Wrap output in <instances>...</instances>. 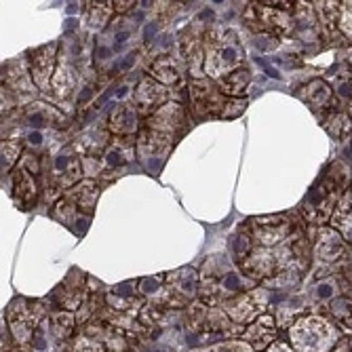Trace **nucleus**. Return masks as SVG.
<instances>
[{
    "instance_id": "obj_10",
    "label": "nucleus",
    "mask_w": 352,
    "mask_h": 352,
    "mask_svg": "<svg viewBox=\"0 0 352 352\" xmlns=\"http://www.w3.org/2000/svg\"><path fill=\"white\" fill-rule=\"evenodd\" d=\"M209 25L201 19H195L190 25H186L179 34L177 49L182 57L186 59V66L190 70L192 80L207 78L205 76V36Z\"/></svg>"
},
{
    "instance_id": "obj_35",
    "label": "nucleus",
    "mask_w": 352,
    "mask_h": 352,
    "mask_svg": "<svg viewBox=\"0 0 352 352\" xmlns=\"http://www.w3.org/2000/svg\"><path fill=\"white\" fill-rule=\"evenodd\" d=\"M51 323H53L51 329H53L55 340H68L72 329L76 327V316L70 310H57L51 316Z\"/></svg>"
},
{
    "instance_id": "obj_54",
    "label": "nucleus",
    "mask_w": 352,
    "mask_h": 352,
    "mask_svg": "<svg viewBox=\"0 0 352 352\" xmlns=\"http://www.w3.org/2000/svg\"><path fill=\"white\" fill-rule=\"evenodd\" d=\"M350 61H352V55H350Z\"/></svg>"
},
{
    "instance_id": "obj_5",
    "label": "nucleus",
    "mask_w": 352,
    "mask_h": 352,
    "mask_svg": "<svg viewBox=\"0 0 352 352\" xmlns=\"http://www.w3.org/2000/svg\"><path fill=\"white\" fill-rule=\"evenodd\" d=\"M289 342L296 352H331L342 342V333L329 318L304 314L289 327Z\"/></svg>"
},
{
    "instance_id": "obj_36",
    "label": "nucleus",
    "mask_w": 352,
    "mask_h": 352,
    "mask_svg": "<svg viewBox=\"0 0 352 352\" xmlns=\"http://www.w3.org/2000/svg\"><path fill=\"white\" fill-rule=\"evenodd\" d=\"M23 142L19 138H9L3 140V173H13L17 167L19 156L23 154Z\"/></svg>"
},
{
    "instance_id": "obj_43",
    "label": "nucleus",
    "mask_w": 352,
    "mask_h": 352,
    "mask_svg": "<svg viewBox=\"0 0 352 352\" xmlns=\"http://www.w3.org/2000/svg\"><path fill=\"white\" fill-rule=\"evenodd\" d=\"M70 352H106V344L102 340H95L82 333L70 344Z\"/></svg>"
},
{
    "instance_id": "obj_34",
    "label": "nucleus",
    "mask_w": 352,
    "mask_h": 352,
    "mask_svg": "<svg viewBox=\"0 0 352 352\" xmlns=\"http://www.w3.org/2000/svg\"><path fill=\"white\" fill-rule=\"evenodd\" d=\"M302 310H304V300L302 298H292V300H287V302H280L276 312H274L276 325L289 329L296 323V314L302 312Z\"/></svg>"
},
{
    "instance_id": "obj_39",
    "label": "nucleus",
    "mask_w": 352,
    "mask_h": 352,
    "mask_svg": "<svg viewBox=\"0 0 352 352\" xmlns=\"http://www.w3.org/2000/svg\"><path fill=\"white\" fill-rule=\"evenodd\" d=\"M338 298V280L327 276V278H321L310 292V300L316 302V304H325V302H333Z\"/></svg>"
},
{
    "instance_id": "obj_8",
    "label": "nucleus",
    "mask_w": 352,
    "mask_h": 352,
    "mask_svg": "<svg viewBox=\"0 0 352 352\" xmlns=\"http://www.w3.org/2000/svg\"><path fill=\"white\" fill-rule=\"evenodd\" d=\"M45 304L28 298H15L7 306V325L11 331V338L21 346L28 348L30 342L34 340L36 329L45 323Z\"/></svg>"
},
{
    "instance_id": "obj_32",
    "label": "nucleus",
    "mask_w": 352,
    "mask_h": 352,
    "mask_svg": "<svg viewBox=\"0 0 352 352\" xmlns=\"http://www.w3.org/2000/svg\"><path fill=\"white\" fill-rule=\"evenodd\" d=\"M219 91L226 95V98H241V95L249 89V82H251V72L243 66L230 74H226L223 78L215 80Z\"/></svg>"
},
{
    "instance_id": "obj_3",
    "label": "nucleus",
    "mask_w": 352,
    "mask_h": 352,
    "mask_svg": "<svg viewBox=\"0 0 352 352\" xmlns=\"http://www.w3.org/2000/svg\"><path fill=\"white\" fill-rule=\"evenodd\" d=\"M188 327L190 344L211 346L226 340H241L243 325L234 323L223 308L207 306L205 302H195L188 306Z\"/></svg>"
},
{
    "instance_id": "obj_2",
    "label": "nucleus",
    "mask_w": 352,
    "mask_h": 352,
    "mask_svg": "<svg viewBox=\"0 0 352 352\" xmlns=\"http://www.w3.org/2000/svg\"><path fill=\"white\" fill-rule=\"evenodd\" d=\"M346 184H348V169L342 165V161L331 163L327 171L312 184V188L302 201V213L306 221L314 223L318 228L325 226V221L331 219L340 199L344 197L342 188Z\"/></svg>"
},
{
    "instance_id": "obj_23",
    "label": "nucleus",
    "mask_w": 352,
    "mask_h": 352,
    "mask_svg": "<svg viewBox=\"0 0 352 352\" xmlns=\"http://www.w3.org/2000/svg\"><path fill=\"white\" fill-rule=\"evenodd\" d=\"M276 331H278L276 318L266 312L260 318H255V321L243 331L241 340L247 342L255 352H260V350H266L270 344L276 342Z\"/></svg>"
},
{
    "instance_id": "obj_21",
    "label": "nucleus",
    "mask_w": 352,
    "mask_h": 352,
    "mask_svg": "<svg viewBox=\"0 0 352 352\" xmlns=\"http://www.w3.org/2000/svg\"><path fill=\"white\" fill-rule=\"evenodd\" d=\"M138 156V138H116L112 135L106 152L102 154L104 173H116L122 167L131 165Z\"/></svg>"
},
{
    "instance_id": "obj_37",
    "label": "nucleus",
    "mask_w": 352,
    "mask_h": 352,
    "mask_svg": "<svg viewBox=\"0 0 352 352\" xmlns=\"http://www.w3.org/2000/svg\"><path fill=\"white\" fill-rule=\"evenodd\" d=\"M253 249H255V243H253L251 234H249L245 228H241L236 234L230 236V255H232V260H234L236 264L243 262Z\"/></svg>"
},
{
    "instance_id": "obj_42",
    "label": "nucleus",
    "mask_w": 352,
    "mask_h": 352,
    "mask_svg": "<svg viewBox=\"0 0 352 352\" xmlns=\"http://www.w3.org/2000/svg\"><path fill=\"white\" fill-rule=\"evenodd\" d=\"M192 352H255V350L243 340H226V342H217L205 348H197Z\"/></svg>"
},
{
    "instance_id": "obj_25",
    "label": "nucleus",
    "mask_w": 352,
    "mask_h": 352,
    "mask_svg": "<svg viewBox=\"0 0 352 352\" xmlns=\"http://www.w3.org/2000/svg\"><path fill=\"white\" fill-rule=\"evenodd\" d=\"M140 118H142V114L138 112V108L133 104L122 102L112 110V114L108 118V129L116 138H133L142 126Z\"/></svg>"
},
{
    "instance_id": "obj_45",
    "label": "nucleus",
    "mask_w": 352,
    "mask_h": 352,
    "mask_svg": "<svg viewBox=\"0 0 352 352\" xmlns=\"http://www.w3.org/2000/svg\"><path fill=\"white\" fill-rule=\"evenodd\" d=\"M340 32L344 36L352 38V3H342V13H340Z\"/></svg>"
},
{
    "instance_id": "obj_27",
    "label": "nucleus",
    "mask_w": 352,
    "mask_h": 352,
    "mask_svg": "<svg viewBox=\"0 0 352 352\" xmlns=\"http://www.w3.org/2000/svg\"><path fill=\"white\" fill-rule=\"evenodd\" d=\"M110 140H112V138H110L108 124H106V126H91L89 131H85V133L76 140L74 150L80 152L82 156L102 158V154L106 152Z\"/></svg>"
},
{
    "instance_id": "obj_53",
    "label": "nucleus",
    "mask_w": 352,
    "mask_h": 352,
    "mask_svg": "<svg viewBox=\"0 0 352 352\" xmlns=\"http://www.w3.org/2000/svg\"><path fill=\"white\" fill-rule=\"evenodd\" d=\"M350 298H352V292H350Z\"/></svg>"
},
{
    "instance_id": "obj_30",
    "label": "nucleus",
    "mask_w": 352,
    "mask_h": 352,
    "mask_svg": "<svg viewBox=\"0 0 352 352\" xmlns=\"http://www.w3.org/2000/svg\"><path fill=\"white\" fill-rule=\"evenodd\" d=\"M329 223L333 230H338L344 236L346 243H352V192L350 190L344 192V197L340 199Z\"/></svg>"
},
{
    "instance_id": "obj_13",
    "label": "nucleus",
    "mask_w": 352,
    "mask_h": 352,
    "mask_svg": "<svg viewBox=\"0 0 352 352\" xmlns=\"http://www.w3.org/2000/svg\"><path fill=\"white\" fill-rule=\"evenodd\" d=\"M3 89L15 95L19 106H30L36 98V85L32 80L28 59H9L3 63Z\"/></svg>"
},
{
    "instance_id": "obj_15",
    "label": "nucleus",
    "mask_w": 352,
    "mask_h": 352,
    "mask_svg": "<svg viewBox=\"0 0 352 352\" xmlns=\"http://www.w3.org/2000/svg\"><path fill=\"white\" fill-rule=\"evenodd\" d=\"M59 59V43H47L38 49H32L28 53V68L32 74V80L38 87V91H47V87L53 80L55 68Z\"/></svg>"
},
{
    "instance_id": "obj_11",
    "label": "nucleus",
    "mask_w": 352,
    "mask_h": 352,
    "mask_svg": "<svg viewBox=\"0 0 352 352\" xmlns=\"http://www.w3.org/2000/svg\"><path fill=\"white\" fill-rule=\"evenodd\" d=\"M272 304V292L266 289V287H253V289L236 296L234 300L226 302L221 308L226 310V314L232 318L234 323L245 325V323H253L255 318H260L262 314H266L268 306Z\"/></svg>"
},
{
    "instance_id": "obj_17",
    "label": "nucleus",
    "mask_w": 352,
    "mask_h": 352,
    "mask_svg": "<svg viewBox=\"0 0 352 352\" xmlns=\"http://www.w3.org/2000/svg\"><path fill=\"white\" fill-rule=\"evenodd\" d=\"M186 59L182 57L179 49L177 53H161L156 55L150 63V76L165 87H184L186 85Z\"/></svg>"
},
{
    "instance_id": "obj_26",
    "label": "nucleus",
    "mask_w": 352,
    "mask_h": 352,
    "mask_svg": "<svg viewBox=\"0 0 352 352\" xmlns=\"http://www.w3.org/2000/svg\"><path fill=\"white\" fill-rule=\"evenodd\" d=\"M23 120L25 124L34 126V131H41L45 126H66V116H63L57 108L45 104V102H34L23 108Z\"/></svg>"
},
{
    "instance_id": "obj_38",
    "label": "nucleus",
    "mask_w": 352,
    "mask_h": 352,
    "mask_svg": "<svg viewBox=\"0 0 352 352\" xmlns=\"http://www.w3.org/2000/svg\"><path fill=\"white\" fill-rule=\"evenodd\" d=\"M325 129L331 138L336 140H344L350 135L352 131V118L346 112H333L327 120H325Z\"/></svg>"
},
{
    "instance_id": "obj_33",
    "label": "nucleus",
    "mask_w": 352,
    "mask_h": 352,
    "mask_svg": "<svg viewBox=\"0 0 352 352\" xmlns=\"http://www.w3.org/2000/svg\"><path fill=\"white\" fill-rule=\"evenodd\" d=\"M316 17L321 19V25L327 34H338L340 32V13H342V3H314Z\"/></svg>"
},
{
    "instance_id": "obj_24",
    "label": "nucleus",
    "mask_w": 352,
    "mask_h": 352,
    "mask_svg": "<svg viewBox=\"0 0 352 352\" xmlns=\"http://www.w3.org/2000/svg\"><path fill=\"white\" fill-rule=\"evenodd\" d=\"M78 55H70L66 49L59 53V59H57V68H55V74H53V80H51V87H53V93L57 95L59 100H68L74 87H76V59Z\"/></svg>"
},
{
    "instance_id": "obj_1",
    "label": "nucleus",
    "mask_w": 352,
    "mask_h": 352,
    "mask_svg": "<svg viewBox=\"0 0 352 352\" xmlns=\"http://www.w3.org/2000/svg\"><path fill=\"white\" fill-rule=\"evenodd\" d=\"M253 287H258L255 280L245 276L228 255H211L199 274V298L207 306H223Z\"/></svg>"
},
{
    "instance_id": "obj_28",
    "label": "nucleus",
    "mask_w": 352,
    "mask_h": 352,
    "mask_svg": "<svg viewBox=\"0 0 352 352\" xmlns=\"http://www.w3.org/2000/svg\"><path fill=\"white\" fill-rule=\"evenodd\" d=\"M300 98L314 110L321 112L331 108L333 104V89L323 80V78H314L304 87V93H300Z\"/></svg>"
},
{
    "instance_id": "obj_6",
    "label": "nucleus",
    "mask_w": 352,
    "mask_h": 352,
    "mask_svg": "<svg viewBox=\"0 0 352 352\" xmlns=\"http://www.w3.org/2000/svg\"><path fill=\"white\" fill-rule=\"evenodd\" d=\"M82 158H78L74 146L61 148L57 154H51L43 161V179L45 188L61 197L76 184L82 182Z\"/></svg>"
},
{
    "instance_id": "obj_16",
    "label": "nucleus",
    "mask_w": 352,
    "mask_h": 352,
    "mask_svg": "<svg viewBox=\"0 0 352 352\" xmlns=\"http://www.w3.org/2000/svg\"><path fill=\"white\" fill-rule=\"evenodd\" d=\"M171 98H173L171 89L154 80L152 76H144L133 91V104L142 116H150L158 108H163L165 104L173 102Z\"/></svg>"
},
{
    "instance_id": "obj_14",
    "label": "nucleus",
    "mask_w": 352,
    "mask_h": 352,
    "mask_svg": "<svg viewBox=\"0 0 352 352\" xmlns=\"http://www.w3.org/2000/svg\"><path fill=\"white\" fill-rule=\"evenodd\" d=\"M142 126H146L150 131H156V133L169 135L173 140H179V135L188 126V112L179 102H169L163 108L152 112L150 116H146Z\"/></svg>"
},
{
    "instance_id": "obj_51",
    "label": "nucleus",
    "mask_w": 352,
    "mask_h": 352,
    "mask_svg": "<svg viewBox=\"0 0 352 352\" xmlns=\"http://www.w3.org/2000/svg\"><path fill=\"white\" fill-rule=\"evenodd\" d=\"M348 116L352 118V100H350V104H348Z\"/></svg>"
},
{
    "instance_id": "obj_40",
    "label": "nucleus",
    "mask_w": 352,
    "mask_h": 352,
    "mask_svg": "<svg viewBox=\"0 0 352 352\" xmlns=\"http://www.w3.org/2000/svg\"><path fill=\"white\" fill-rule=\"evenodd\" d=\"M329 314L340 325L352 329V298H336L329 304Z\"/></svg>"
},
{
    "instance_id": "obj_47",
    "label": "nucleus",
    "mask_w": 352,
    "mask_h": 352,
    "mask_svg": "<svg viewBox=\"0 0 352 352\" xmlns=\"http://www.w3.org/2000/svg\"><path fill=\"white\" fill-rule=\"evenodd\" d=\"M266 352H296V348L292 344H287V342H274L266 348Z\"/></svg>"
},
{
    "instance_id": "obj_18",
    "label": "nucleus",
    "mask_w": 352,
    "mask_h": 352,
    "mask_svg": "<svg viewBox=\"0 0 352 352\" xmlns=\"http://www.w3.org/2000/svg\"><path fill=\"white\" fill-rule=\"evenodd\" d=\"M348 253V247H346V241L344 236L333 230L331 226H321L316 232V241H314V249H312V255L314 260L321 264V266H333L338 264L340 260L346 258Z\"/></svg>"
},
{
    "instance_id": "obj_22",
    "label": "nucleus",
    "mask_w": 352,
    "mask_h": 352,
    "mask_svg": "<svg viewBox=\"0 0 352 352\" xmlns=\"http://www.w3.org/2000/svg\"><path fill=\"white\" fill-rule=\"evenodd\" d=\"M51 217L57 219L59 223H63L66 228L74 230L78 236H82L89 230V223H91V215L89 213H82L78 209V205L68 195H61L57 199V203L53 205Z\"/></svg>"
},
{
    "instance_id": "obj_12",
    "label": "nucleus",
    "mask_w": 352,
    "mask_h": 352,
    "mask_svg": "<svg viewBox=\"0 0 352 352\" xmlns=\"http://www.w3.org/2000/svg\"><path fill=\"white\" fill-rule=\"evenodd\" d=\"M190 106L199 118H219L228 98L219 91L217 82L211 78H199L188 82Z\"/></svg>"
},
{
    "instance_id": "obj_19",
    "label": "nucleus",
    "mask_w": 352,
    "mask_h": 352,
    "mask_svg": "<svg viewBox=\"0 0 352 352\" xmlns=\"http://www.w3.org/2000/svg\"><path fill=\"white\" fill-rule=\"evenodd\" d=\"M87 296H89V278L78 268L70 270V274L63 278L55 289V302L63 310H70V312L80 310Z\"/></svg>"
},
{
    "instance_id": "obj_31",
    "label": "nucleus",
    "mask_w": 352,
    "mask_h": 352,
    "mask_svg": "<svg viewBox=\"0 0 352 352\" xmlns=\"http://www.w3.org/2000/svg\"><path fill=\"white\" fill-rule=\"evenodd\" d=\"M114 13H116V9H114V3H110V0H106V3H98V0L87 3V9H85L87 28L93 30V32L104 30L110 23Z\"/></svg>"
},
{
    "instance_id": "obj_9",
    "label": "nucleus",
    "mask_w": 352,
    "mask_h": 352,
    "mask_svg": "<svg viewBox=\"0 0 352 352\" xmlns=\"http://www.w3.org/2000/svg\"><path fill=\"white\" fill-rule=\"evenodd\" d=\"M243 228L251 234L255 247L274 249V247H280L294 234L296 223L287 213H274V215L249 217Z\"/></svg>"
},
{
    "instance_id": "obj_4",
    "label": "nucleus",
    "mask_w": 352,
    "mask_h": 352,
    "mask_svg": "<svg viewBox=\"0 0 352 352\" xmlns=\"http://www.w3.org/2000/svg\"><path fill=\"white\" fill-rule=\"evenodd\" d=\"M245 49L234 30L213 25L205 36V76L219 80L226 74L243 68Z\"/></svg>"
},
{
    "instance_id": "obj_49",
    "label": "nucleus",
    "mask_w": 352,
    "mask_h": 352,
    "mask_svg": "<svg viewBox=\"0 0 352 352\" xmlns=\"http://www.w3.org/2000/svg\"><path fill=\"white\" fill-rule=\"evenodd\" d=\"M331 352H350V344H348L346 340H342V342H340Z\"/></svg>"
},
{
    "instance_id": "obj_29",
    "label": "nucleus",
    "mask_w": 352,
    "mask_h": 352,
    "mask_svg": "<svg viewBox=\"0 0 352 352\" xmlns=\"http://www.w3.org/2000/svg\"><path fill=\"white\" fill-rule=\"evenodd\" d=\"M100 184L95 179H82L80 184H76L74 188H70L68 192H63V195H68L82 213H89L93 215V209L98 205V199H100Z\"/></svg>"
},
{
    "instance_id": "obj_7",
    "label": "nucleus",
    "mask_w": 352,
    "mask_h": 352,
    "mask_svg": "<svg viewBox=\"0 0 352 352\" xmlns=\"http://www.w3.org/2000/svg\"><path fill=\"white\" fill-rule=\"evenodd\" d=\"M243 19L247 28H251L260 38L274 41V43L278 38L289 36L296 28L292 11L268 7L266 3H249L243 13Z\"/></svg>"
},
{
    "instance_id": "obj_20",
    "label": "nucleus",
    "mask_w": 352,
    "mask_h": 352,
    "mask_svg": "<svg viewBox=\"0 0 352 352\" xmlns=\"http://www.w3.org/2000/svg\"><path fill=\"white\" fill-rule=\"evenodd\" d=\"M11 199L23 211L32 209L41 199V186L36 175L28 171L21 163L11 173Z\"/></svg>"
},
{
    "instance_id": "obj_44",
    "label": "nucleus",
    "mask_w": 352,
    "mask_h": 352,
    "mask_svg": "<svg viewBox=\"0 0 352 352\" xmlns=\"http://www.w3.org/2000/svg\"><path fill=\"white\" fill-rule=\"evenodd\" d=\"M245 110H247V100H245V98H228V102H226V106H223V110H221V116H219V118L230 120V118L241 116Z\"/></svg>"
},
{
    "instance_id": "obj_46",
    "label": "nucleus",
    "mask_w": 352,
    "mask_h": 352,
    "mask_svg": "<svg viewBox=\"0 0 352 352\" xmlns=\"http://www.w3.org/2000/svg\"><path fill=\"white\" fill-rule=\"evenodd\" d=\"M25 144H28V146H32V148H38V146H43V144H45V138H43V133H41V131H30V133H28V138H25Z\"/></svg>"
},
{
    "instance_id": "obj_52",
    "label": "nucleus",
    "mask_w": 352,
    "mask_h": 352,
    "mask_svg": "<svg viewBox=\"0 0 352 352\" xmlns=\"http://www.w3.org/2000/svg\"><path fill=\"white\" fill-rule=\"evenodd\" d=\"M21 352H30V350H28V348H23V350H21Z\"/></svg>"
},
{
    "instance_id": "obj_50",
    "label": "nucleus",
    "mask_w": 352,
    "mask_h": 352,
    "mask_svg": "<svg viewBox=\"0 0 352 352\" xmlns=\"http://www.w3.org/2000/svg\"><path fill=\"white\" fill-rule=\"evenodd\" d=\"M148 352H169L165 346H156V348H152V350H148Z\"/></svg>"
},
{
    "instance_id": "obj_41",
    "label": "nucleus",
    "mask_w": 352,
    "mask_h": 352,
    "mask_svg": "<svg viewBox=\"0 0 352 352\" xmlns=\"http://www.w3.org/2000/svg\"><path fill=\"white\" fill-rule=\"evenodd\" d=\"M333 93L342 100H352V66H342L333 78Z\"/></svg>"
},
{
    "instance_id": "obj_48",
    "label": "nucleus",
    "mask_w": 352,
    "mask_h": 352,
    "mask_svg": "<svg viewBox=\"0 0 352 352\" xmlns=\"http://www.w3.org/2000/svg\"><path fill=\"white\" fill-rule=\"evenodd\" d=\"M135 5H138L135 0H122V3H120V0H116L114 9H116V13H126V11H131Z\"/></svg>"
}]
</instances>
